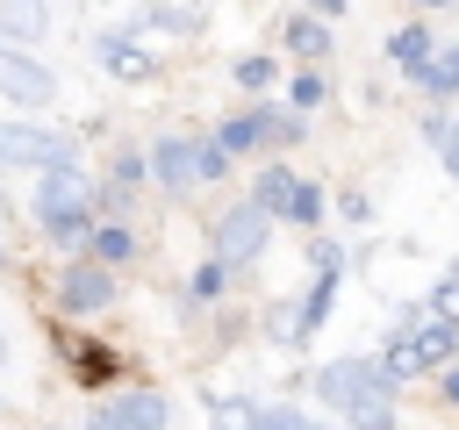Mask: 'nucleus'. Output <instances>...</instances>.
I'll list each match as a JSON object with an SVG mask.
<instances>
[{"mask_svg":"<svg viewBox=\"0 0 459 430\" xmlns=\"http://www.w3.org/2000/svg\"><path fill=\"white\" fill-rule=\"evenodd\" d=\"M423 7H452V0H423Z\"/></svg>","mask_w":459,"mask_h":430,"instance_id":"obj_31","label":"nucleus"},{"mask_svg":"<svg viewBox=\"0 0 459 430\" xmlns=\"http://www.w3.org/2000/svg\"><path fill=\"white\" fill-rule=\"evenodd\" d=\"M136 22H158L165 36H201V14H194V7H172V0H143Z\"/></svg>","mask_w":459,"mask_h":430,"instance_id":"obj_16","label":"nucleus"},{"mask_svg":"<svg viewBox=\"0 0 459 430\" xmlns=\"http://www.w3.org/2000/svg\"><path fill=\"white\" fill-rule=\"evenodd\" d=\"M251 201H258V208H273V215H287V201H294V172H287V165H265V172H258V186H251Z\"/></svg>","mask_w":459,"mask_h":430,"instance_id":"obj_17","label":"nucleus"},{"mask_svg":"<svg viewBox=\"0 0 459 430\" xmlns=\"http://www.w3.org/2000/svg\"><path fill=\"white\" fill-rule=\"evenodd\" d=\"M0 165H22V172L79 165V136H65V129H43V122H0Z\"/></svg>","mask_w":459,"mask_h":430,"instance_id":"obj_3","label":"nucleus"},{"mask_svg":"<svg viewBox=\"0 0 459 430\" xmlns=\"http://www.w3.org/2000/svg\"><path fill=\"white\" fill-rule=\"evenodd\" d=\"M351 430H394V408H387V401H380V408H359Z\"/></svg>","mask_w":459,"mask_h":430,"instance_id":"obj_26","label":"nucleus"},{"mask_svg":"<svg viewBox=\"0 0 459 430\" xmlns=\"http://www.w3.org/2000/svg\"><path fill=\"white\" fill-rule=\"evenodd\" d=\"M251 416H258V401H244V394H222L208 430H251Z\"/></svg>","mask_w":459,"mask_h":430,"instance_id":"obj_22","label":"nucleus"},{"mask_svg":"<svg viewBox=\"0 0 459 430\" xmlns=\"http://www.w3.org/2000/svg\"><path fill=\"white\" fill-rule=\"evenodd\" d=\"M0 265H7V251H0Z\"/></svg>","mask_w":459,"mask_h":430,"instance_id":"obj_33","label":"nucleus"},{"mask_svg":"<svg viewBox=\"0 0 459 430\" xmlns=\"http://www.w3.org/2000/svg\"><path fill=\"white\" fill-rule=\"evenodd\" d=\"M93 208H100V186H93L79 165H50V172H36V186H29V215H36L57 244H86Z\"/></svg>","mask_w":459,"mask_h":430,"instance_id":"obj_1","label":"nucleus"},{"mask_svg":"<svg viewBox=\"0 0 459 430\" xmlns=\"http://www.w3.org/2000/svg\"><path fill=\"white\" fill-rule=\"evenodd\" d=\"M0 93H7L14 108H50V100H57V72L7 43V50H0Z\"/></svg>","mask_w":459,"mask_h":430,"instance_id":"obj_6","label":"nucleus"},{"mask_svg":"<svg viewBox=\"0 0 459 430\" xmlns=\"http://www.w3.org/2000/svg\"><path fill=\"white\" fill-rule=\"evenodd\" d=\"M445 401H459V366H452V373H445Z\"/></svg>","mask_w":459,"mask_h":430,"instance_id":"obj_30","label":"nucleus"},{"mask_svg":"<svg viewBox=\"0 0 459 430\" xmlns=\"http://www.w3.org/2000/svg\"><path fill=\"white\" fill-rule=\"evenodd\" d=\"M222 280H230V258H208V265H194V301H215V294H222Z\"/></svg>","mask_w":459,"mask_h":430,"instance_id":"obj_23","label":"nucleus"},{"mask_svg":"<svg viewBox=\"0 0 459 430\" xmlns=\"http://www.w3.org/2000/svg\"><path fill=\"white\" fill-rule=\"evenodd\" d=\"M423 50H430V22H409V29H394V36H387V57H394L402 72H409Z\"/></svg>","mask_w":459,"mask_h":430,"instance_id":"obj_18","label":"nucleus"},{"mask_svg":"<svg viewBox=\"0 0 459 430\" xmlns=\"http://www.w3.org/2000/svg\"><path fill=\"white\" fill-rule=\"evenodd\" d=\"M308 7H316V14H330V22L344 14V0H308Z\"/></svg>","mask_w":459,"mask_h":430,"instance_id":"obj_29","label":"nucleus"},{"mask_svg":"<svg viewBox=\"0 0 459 430\" xmlns=\"http://www.w3.org/2000/svg\"><path fill=\"white\" fill-rule=\"evenodd\" d=\"M287 222H323V186H308V179H294V201H287Z\"/></svg>","mask_w":459,"mask_h":430,"instance_id":"obj_21","label":"nucleus"},{"mask_svg":"<svg viewBox=\"0 0 459 430\" xmlns=\"http://www.w3.org/2000/svg\"><path fill=\"white\" fill-rule=\"evenodd\" d=\"M394 387H402V380H394L387 366H373V358H330V366L316 373V401H330V408H344V416L394 401Z\"/></svg>","mask_w":459,"mask_h":430,"instance_id":"obj_2","label":"nucleus"},{"mask_svg":"<svg viewBox=\"0 0 459 430\" xmlns=\"http://www.w3.org/2000/svg\"><path fill=\"white\" fill-rule=\"evenodd\" d=\"M287 50H294L301 64H323V57H330V14H323V22H316V14H294V22H287Z\"/></svg>","mask_w":459,"mask_h":430,"instance_id":"obj_12","label":"nucleus"},{"mask_svg":"<svg viewBox=\"0 0 459 430\" xmlns=\"http://www.w3.org/2000/svg\"><path fill=\"white\" fill-rule=\"evenodd\" d=\"M409 86L430 93V100H452V93H459V43H430V50L409 64Z\"/></svg>","mask_w":459,"mask_h":430,"instance_id":"obj_10","label":"nucleus"},{"mask_svg":"<svg viewBox=\"0 0 459 430\" xmlns=\"http://www.w3.org/2000/svg\"><path fill=\"white\" fill-rule=\"evenodd\" d=\"M265 115V143H301V108H258Z\"/></svg>","mask_w":459,"mask_h":430,"instance_id":"obj_20","label":"nucleus"},{"mask_svg":"<svg viewBox=\"0 0 459 430\" xmlns=\"http://www.w3.org/2000/svg\"><path fill=\"white\" fill-rule=\"evenodd\" d=\"M230 79H237L244 93H265L280 72H273V57H265V50H251V57H237V64H230Z\"/></svg>","mask_w":459,"mask_h":430,"instance_id":"obj_19","label":"nucleus"},{"mask_svg":"<svg viewBox=\"0 0 459 430\" xmlns=\"http://www.w3.org/2000/svg\"><path fill=\"white\" fill-rule=\"evenodd\" d=\"M93 57H100L115 79H151V50H143V29H136V22H129V29L93 36Z\"/></svg>","mask_w":459,"mask_h":430,"instance_id":"obj_9","label":"nucleus"},{"mask_svg":"<svg viewBox=\"0 0 459 430\" xmlns=\"http://www.w3.org/2000/svg\"><path fill=\"white\" fill-rule=\"evenodd\" d=\"M215 143H222L230 158H244V150H258V143H265V115H230V122L215 129Z\"/></svg>","mask_w":459,"mask_h":430,"instance_id":"obj_15","label":"nucleus"},{"mask_svg":"<svg viewBox=\"0 0 459 430\" xmlns=\"http://www.w3.org/2000/svg\"><path fill=\"white\" fill-rule=\"evenodd\" d=\"M308 430H316V423H308Z\"/></svg>","mask_w":459,"mask_h":430,"instance_id":"obj_34","label":"nucleus"},{"mask_svg":"<svg viewBox=\"0 0 459 430\" xmlns=\"http://www.w3.org/2000/svg\"><path fill=\"white\" fill-rule=\"evenodd\" d=\"M265 251H273V208L237 201V208L215 222V258H230V265H258Z\"/></svg>","mask_w":459,"mask_h":430,"instance_id":"obj_4","label":"nucleus"},{"mask_svg":"<svg viewBox=\"0 0 459 430\" xmlns=\"http://www.w3.org/2000/svg\"><path fill=\"white\" fill-rule=\"evenodd\" d=\"M36 36H50V7L43 0H0V43H36Z\"/></svg>","mask_w":459,"mask_h":430,"instance_id":"obj_11","label":"nucleus"},{"mask_svg":"<svg viewBox=\"0 0 459 430\" xmlns=\"http://www.w3.org/2000/svg\"><path fill=\"white\" fill-rule=\"evenodd\" d=\"M323 93H330V86H323V72H316V64H301V72H294V108H323Z\"/></svg>","mask_w":459,"mask_h":430,"instance_id":"obj_24","label":"nucleus"},{"mask_svg":"<svg viewBox=\"0 0 459 430\" xmlns=\"http://www.w3.org/2000/svg\"><path fill=\"white\" fill-rule=\"evenodd\" d=\"M86 258H100V265H129V258H136L129 222H93V229H86Z\"/></svg>","mask_w":459,"mask_h":430,"instance_id":"obj_13","label":"nucleus"},{"mask_svg":"<svg viewBox=\"0 0 459 430\" xmlns=\"http://www.w3.org/2000/svg\"><path fill=\"white\" fill-rule=\"evenodd\" d=\"M57 308L65 315H108L115 308V265H100V258H79V265H65L57 272Z\"/></svg>","mask_w":459,"mask_h":430,"instance_id":"obj_5","label":"nucleus"},{"mask_svg":"<svg viewBox=\"0 0 459 430\" xmlns=\"http://www.w3.org/2000/svg\"><path fill=\"white\" fill-rule=\"evenodd\" d=\"M251 430H308V423H301V408H258Z\"/></svg>","mask_w":459,"mask_h":430,"instance_id":"obj_25","label":"nucleus"},{"mask_svg":"<svg viewBox=\"0 0 459 430\" xmlns=\"http://www.w3.org/2000/svg\"><path fill=\"white\" fill-rule=\"evenodd\" d=\"M437 158H445V172H452V179H459V122H452V129H445V143H437Z\"/></svg>","mask_w":459,"mask_h":430,"instance_id":"obj_28","label":"nucleus"},{"mask_svg":"<svg viewBox=\"0 0 459 430\" xmlns=\"http://www.w3.org/2000/svg\"><path fill=\"white\" fill-rule=\"evenodd\" d=\"M100 423H108V430H165V423H172V401H165L158 387H129V394H115V401L100 408Z\"/></svg>","mask_w":459,"mask_h":430,"instance_id":"obj_8","label":"nucleus"},{"mask_svg":"<svg viewBox=\"0 0 459 430\" xmlns=\"http://www.w3.org/2000/svg\"><path fill=\"white\" fill-rule=\"evenodd\" d=\"M201 172L222 179V172H230V150H222V143H201Z\"/></svg>","mask_w":459,"mask_h":430,"instance_id":"obj_27","label":"nucleus"},{"mask_svg":"<svg viewBox=\"0 0 459 430\" xmlns=\"http://www.w3.org/2000/svg\"><path fill=\"white\" fill-rule=\"evenodd\" d=\"M65 358H72V380H79V387H108V380H115V366H122L108 344H72Z\"/></svg>","mask_w":459,"mask_h":430,"instance_id":"obj_14","label":"nucleus"},{"mask_svg":"<svg viewBox=\"0 0 459 430\" xmlns=\"http://www.w3.org/2000/svg\"><path fill=\"white\" fill-rule=\"evenodd\" d=\"M0 358H7V337H0Z\"/></svg>","mask_w":459,"mask_h":430,"instance_id":"obj_32","label":"nucleus"},{"mask_svg":"<svg viewBox=\"0 0 459 430\" xmlns=\"http://www.w3.org/2000/svg\"><path fill=\"white\" fill-rule=\"evenodd\" d=\"M151 179L165 194H194L208 172H201V136H158L151 143Z\"/></svg>","mask_w":459,"mask_h":430,"instance_id":"obj_7","label":"nucleus"}]
</instances>
